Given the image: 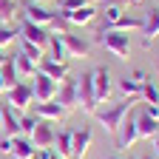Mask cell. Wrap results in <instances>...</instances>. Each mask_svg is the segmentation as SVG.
<instances>
[{
	"label": "cell",
	"instance_id": "obj_19",
	"mask_svg": "<svg viewBox=\"0 0 159 159\" xmlns=\"http://www.w3.org/2000/svg\"><path fill=\"white\" fill-rule=\"evenodd\" d=\"M11 66H14V71H17V80H31V77L37 74V63H34V60H29L23 51H17V54L11 57Z\"/></svg>",
	"mask_w": 159,
	"mask_h": 159
},
{
	"label": "cell",
	"instance_id": "obj_23",
	"mask_svg": "<svg viewBox=\"0 0 159 159\" xmlns=\"http://www.w3.org/2000/svg\"><path fill=\"white\" fill-rule=\"evenodd\" d=\"M46 54L51 60H60V63H68V54H66V46H63V37H60V31H51V40H48V48Z\"/></svg>",
	"mask_w": 159,
	"mask_h": 159
},
{
	"label": "cell",
	"instance_id": "obj_21",
	"mask_svg": "<svg viewBox=\"0 0 159 159\" xmlns=\"http://www.w3.org/2000/svg\"><path fill=\"white\" fill-rule=\"evenodd\" d=\"M0 108H3V125H0V131L6 136H23L20 134V116H14V108L11 105H0Z\"/></svg>",
	"mask_w": 159,
	"mask_h": 159
},
{
	"label": "cell",
	"instance_id": "obj_17",
	"mask_svg": "<svg viewBox=\"0 0 159 159\" xmlns=\"http://www.w3.org/2000/svg\"><path fill=\"white\" fill-rule=\"evenodd\" d=\"M142 34H145V37H142V46H145V48L159 37V6H153V9L142 17Z\"/></svg>",
	"mask_w": 159,
	"mask_h": 159
},
{
	"label": "cell",
	"instance_id": "obj_3",
	"mask_svg": "<svg viewBox=\"0 0 159 159\" xmlns=\"http://www.w3.org/2000/svg\"><path fill=\"white\" fill-rule=\"evenodd\" d=\"M23 20H29V23H34V26H46V29L60 26V14L48 11L43 3H34V0H29V3L23 6Z\"/></svg>",
	"mask_w": 159,
	"mask_h": 159
},
{
	"label": "cell",
	"instance_id": "obj_15",
	"mask_svg": "<svg viewBox=\"0 0 159 159\" xmlns=\"http://www.w3.org/2000/svg\"><path fill=\"white\" fill-rule=\"evenodd\" d=\"M34 111H37L34 116H37V119H46V122H60V119L68 114L63 105L57 102V99H48V102H37V105H34Z\"/></svg>",
	"mask_w": 159,
	"mask_h": 159
},
{
	"label": "cell",
	"instance_id": "obj_8",
	"mask_svg": "<svg viewBox=\"0 0 159 159\" xmlns=\"http://www.w3.org/2000/svg\"><path fill=\"white\" fill-rule=\"evenodd\" d=\"M57 88H60L57 80H51V77H46V74H40V71L31 77V94H34L37 102H48V99H54V97H57Z\"/></svg>",
	"mask_w": 159,
	"mask_h": 159
},
{
	"label": "cell",
	"instance_id": "obj_16",
	"mask_svg": "<svg viewBox=\"0 0 159 159\" xmlns=\"http://www.w3.org/2000/svg\"><path fill=\"white\" fill-rule=\"evenodd\" d=\"M37 71L40 74H46V77H51V80H63L66 74H68V63H60V60H51L48 54H43V60L37 63Z\"/></svg>",
	"mask_w": 159,
	"mask_h": 159
},
{
	"label": "cell",
	"instance_id": "obj_41",
	"mask_svg": "<svg viewBox=\"0 0 159 159\" xmlns=\"http://www.w3.org/2000/svg\"><path fill=\"white\" fill-rule=\"evenodd\" d=\"M0 125H3V108H0Z\"/></svg>",
	"mask_w": 159,
	"mask_h": 159
},
{
	"label": "cell",
	"instance_id": "obj_26",
	"mask_svg": "<svg viewBox=\"0 0 159 159\" xmlns=\"http://www.w3.org/2000/svg\"><path fill=\"white\" fill-rule=\"evenodd\" d=\"M116 88H119V94L122 97H136L139 99V91H142V83H139L136 77H122L116 83Z\"/></svg>",
	"mask_w": 159,
	"mask_h": 159
},
{
	"label": "cell",
	"instance_id": "obj_22",
	"mask_svg": "<svg viewBox=\"0 0 159 159\" xmlns=\"http://www.w3.org/2000/svg\"><path fill=\"white\" fill-rule=\"evenodd\" d=\"M71 139H74V128H63V131H57L54 151L63 156V159H71Z\"/></svg>",
	"mask_w": 159,
	"mask_h": 159
},
{
	"label": "cell",
	"instance_id": "obj_36",
	"mask_svg": "<svg viewBox=\"0 0 159 159\" xmlns=\"http://www.w3.org/2000/svg\"><path fill=\"white\" fill-rule=\"evenodd\" d=\"M6 91H9V88H6V83H3V74H0V97H3Z\"/></svg>",
	"mask_w": 159,
	"mask_h": 159
},
{
	"label": "cell",
	"instance_id": "obj_12",
	"mask_svg": "<svg viewBox=\"0 0 159 159\" xmlns=\"http://www.w3.org/2000/svg\"><path fill=\"white\" fill-rule=\"evenodd\" d=\"M31 145L37 148V151H46V148H54V139H57V131L51 128V122H46V119H40L37 122V128L31 131Z\"/></svg>",
	"mask_w": 159,
	"mask_h": 159
},
{
	"label": "cell",
	"instance_id": "obj_37",
	"mask_svg": "<svg viewBox=\"0 0 159 159\" xmlns=\"http://www.w3.org/2000/svg\"><path fill=\"white\" fill-rule=\"evenodd\" d=\"M6 60H9V54H6L3 48H0V66H3V63H6Z\"/></svg>",
	"mask_w": 159,
	"mask_h": 159
},
{
	"label": "cell",
	"instance_id": "obj_2",
	"mask_svg": "<svg viewBox=\"0 0 159 159\" xmlns=\"http://www.w3.org/2000/svg\"><path fill=\"white\" fill-rule=\"evenodd\" d=\"M99 43H102V48L111 51L116 60H128V54H131V40H128V34H122V31L102 29V31H99Z\"/></svg>",
	"mask_w": 159,
	"mask_h": 159
},
{
	"label": "cell",
	"instance_id": "obj_1",
	"mask_svg": "<svg viewBox=\"0 0 159 159\" xmlns=\"http://www.w3.org/2000/svg\"><path fill=\"white\" fill-rule=\"evenodd\" d=\"M136 102H139L136 97H119L116 102H111V105H105V108H97L91 116H94V119H97V122L102 125L108 134H116L119 125H122V119L128 116V111L136 108Z\"/></svg>",
	"mask_w": 159,
	"mask_h": 159
},
{
	"label": "cell",
	"instance_id": "obj_35",
	"mask_svg": "<svg viewBox=\"0 0 159 159\" xmlns=\"http://www.w3.org/2000/svg\"><path fill=\"white\" fill-rule=\"evenodd\" d=\"M151 145H153V153H156V156H159V134H156V136H153V139H151Z\"/></svg>",
	"mask_w": 159,
	"mask_h": 159
},
{
	"label": "cell",
	"instance_id": "obj_30",
	"mask_svg": "<svg viewBox=\"0 0 159 159\" xmlns=\"http://www.w3.org/2000/svg\"><path fill=\"white\" fill-rule=\"evenodd\" d=\"M0 74H3V83H6V88H11L14 83H20V80H17V71H14V66H11V57L6 60L3 66H0Z\"/></svg>",
	"mask_w": 159,
	"mask_h": 159
},
{
	"label": "cell",
	"instance_id": "obj_38",
	"mask_svg": "<svg viewBox=\"0 0 159 159\" xmlns=\"http://www.w3.org/2000/svg\"><path fill=\"white\" fill-rule=\"evenodd\" d=\"M83 3H88V6H97V3H102V0H83Z\"/></svg>",
	"mask_w": 159,
	"mask_h": 159
},
{
	"label": "cell",
	"instance_id": "obj_29",
	"mask_svg": "<svg viewBox=\"0 0 159 159\" xmlns=\"http://www.w3.org/2000/svg\"><path fill=\"white\" fill-rule=\"evenodd\" d=\"M17 37H20V34H17V29H14V26H6V23H0V48L11 46Z\"/></svg>",
	"mask_w": 159,
	"mask_h": 159
},
{
	"label": "cell",
	"instance_id": "obj_40",
	"mask_svg": "<svg viewBox=\"0 0 159 159\" xmlns=\"http://www.w3.org/2000/svg\"><path fill=\"white\" fill-rule=\"evenodd\" d=\"M134 3H142V0H128V6H134Z\"/></svg>",
	"mask_w": 159,
	"mask_h": 159
},
{
	"label": "cell",
	"instance_id": "obj_25",
	"mask_svg": "<svg viewBox=\"0 0 159 159\" xmlns=\"http://www.w3.org/2000/svg\"><path fill=\"white\" fill-rule=\"evenodd\" d=\"M111 31H142V17H131V14H122L116 20V23L111 26Z\"/></svg>",
	"mask_w": 159,
	"mask_h": 159
},
{
	"label": "cell",
	"instance_id": "obj_42",
	"mask_svg": "<svg viewBox=\"0 0 159 159\" xmlns=\"http://www.w3.org/2000/svg\"><path fill=\"white\" fill-rule=\"evenodd\" d=\"M105 159H122V156H105Z\"/></svg>",
	"mask_w": 159,
	"mask_h": 159
},
{
	"label": "cell",
	"instance_id": "obj_27",
	"mask_svg": "<svg viewBox=\"0 0 159 159\" xmlns=\"http://www.w3.org/2000/svg\"><path fill=\"white\" fill-rule=\"evenodd\" d=\"M99 14H102V29H111L116 20L125 14V9L122 6H105V11H99ZM102 29H99V31H102Z\"/></svg>",
	"mask_w": 159,
	"mask_h": 159
},
{
	"label": "cell",
	"instance_id": "obj_13",
	"mask_svg": "<svg viewBox=\"0 0 159 159\" xmlns=\"http://www.w3.org/2000/svg\"><path fill=\"white\" fill-rule=\"evenodd\" d=\"M91 142H94V131H91L88 125L74 128V139H71V159H85V153H88Z\"/></svg>",
	"mask_w": 159,
	"mask_h": 159
},
{
	"label": "cell",
	"instance_id": "obj_28",
	"mask_svg": "<svg viewBox=\"0 0 159 159\" xmlns=\"http://www.w3.org/2000/svg\"><path fill=\"white\" fill-rule=\"evenodd\" d=\"M17 14V0H0V23L11 26Z\"/></svg>",
	"mask_w": 159,
	"mask_h": 159
},
{
	"label": "cell",
	"instance_id": "obj_33",
	"mask_svg": "<svg viewBox=\"0 0 159 159\" xmlns=\"http://www.w3.org/2000/svg\"><path fill=\"white\" fill-rule=\"evenodd\" d=\"M11 142H14V136H3L0 139V153H11Z\"/></svg>",
	"mask_w": 159,
	"mask_h": 159
},
{
	"label": "cell",
	"instance_id": "obj_24",
	"mask_svg": "<svg viewBox=\"0 0 159 159\" xmlns=\"http://www.w3.org/2000/svg\"><path fill=\"white\" fill-rule=\"evenodd\" d=\"M139 102H145V105H159V88H156V83L145 74V80H142V91H139Z\"/></svg>",
	"mask_w": 159,
	"mask_h": 159
},
{
	"label": "cell",
	"instance_id": "obj_44",
	"mask_svg": "<svg viewBox=\"0 0 159 159\" xmlns=\"http://www.w3.org/2000/svg\"><path fill=\"white\" fill-rule=\"evenodd\" d=\"M142 159H148V156H142Z\"/></svg>",
	"mask_w": 159,
	"mask_h": 159
},
{
	"label": "cell",
	"instance_id": "obj_34",
	"mask_svg": "<svg viewBox=\"0 0 159 159\" xmlns=\"http://www.w3.org/2000/svg\"><path fill=\"white\" fill-rule=\"evenodd\" d=\"M142 111H145V114H151L153 119H159V105H145Z\"/></svg>",
	"mask_w": 159,
	"mask_h": 159
},
{
	"label": "cell",
	"instance_id": "obj_39",
	"mask_svg": "<svg viewBox=\"0 0 159 159\" xmlns=\"http://www.w3.org/2000/svg\"><path fill=\"white\" fill-rule=\"evenodd\" d=\"M48 159H63V156H60V153H57V151H54V153H51V156H48Z\"/></svg>",
	"mask_w": 159,
	"mask_h": 159
},
{
	"label": "cell",
	"instance_id": "obj_43",
	"mask_svg": "<svg viewBox=\"0 0 159 159\" xmlns=\"http://www.w3.org/2000/svg\"><path fill=\"white\" fill-rule=\"evenodd\" d=\"M34 3H46V0H34Z\"/></svg>",
	"mask_w": 159,
	"mask_h": 159
},
{
	"label": "cell",
	"instance_id": "obj_11",
	"mask_svg": "<svg viewBox=\"0 0 159 159\" xmlns=\"http://www.w3.org/2000/svg\"><path fill=\"white\" fill-rule=\"evenodd\" d=\"M54 99H57L66 111L77 108V77L66 74L63 80H60V88H57V97H54Z\"/></svg>",
	"mask_w": 159,
	"mask_h": 159
},
{
	"label": "cell",
	"instance_id": "obj_14",
	"mask_svg": "<svg viewBox=\"0 0 159 159\" xmlns=\"http://www.w3.org/2000/svg\"><path fill=\"white\" fill-rule=\"evenodd\" d=\"M60 17H63V20H68V23H74V26H91L94 20L99 17V9L85 3V6L71 9V11H60Z\"/></svg>",
	"mask_w": 159,
	"mask_h": 159
},
{
	"label": "cell",
	"instance_id": "obj_7",
	"mask_svg": "<svg viewBox=\"0 0 159 159\" xmlns=\"http://www.w3.org/2000/svg\"><path fill=\"white\" fill-rule=\"evenodd\" d=\"M116 136V148L125 151V148H134L139 142V131H136V114L128 111V116L122 119V125H119V131L114 134Z\"/></svg>",
	"mask_w": 159,
	"mask_h": 159
},
{
	"label": "cell",
	"instance_id": "obj_18",
	"mask_svg": "<svg viewBox=\"0 0 159 159\" xmlns=\"http://www.w3.org/2000/svg\"><path fill=\"white\" fill-rule=\"evenodd\" d=\"M136 131H139V139H151L159 134V119H153L151 114H145V111H139L136 114Z\"/></svg>",
	"mask_w": 159,
	"mask_h": 159
},
{
	"label": "cell",
	"instance_id": "obj_20",
	"mask_svg": "<svg viewBox=\"0 0 159 159\" xmlns=\"http://www.w3.org/2000/svg\"><path fill=\"white\" fill-rule=\"evenodd\" d=\"M37 148L31 145V139L29 136H14V142H11V159H34Z\"/></svg>",
	"mask_w": 159,
	"mask_h": 159
},
{
	"label": "cell",
	"instance_id": "obj_32",
	"mask_svg": "<svg viewBox=\"0 0 159 159\" xmlns=\"http://www.w3.org/2000/svg\"><path fill=\"white\" fill-rule=\"evenodd\" d=\"M20 51H23L29 60H34V63H40V60H43V48H37V46H31V43H23V40H20Z\"/></svg>",
	"mask_w": 159,
	"mask_h": 159
},
{
	"label": "cell",
	"instance_id": "obj_6",
	"mask_svg": "<svg viewBox=\"0 0 159 159\" xmlns=\"http://www.w3.org/2000/svg\"><path fill=\"white\" fill-rule=\"evenodd\" d=\"M34 102V94H31V83H14L6 91V105L17 108V111H29Z\"/></svg>",
	"mask_w": 159,
	"mask_h": 159
},
{
	"label": "cell",
	"instance_id": "obj_4",
	"mask_svg": "<svg viewBox=\"0 0 159 159\" xmlns=\"http://www.w3.org/2000/svg\"><path fill=\"white\" fill-rule=\"evenodd\" d=\"M77 108H83L85 114H94V111L99 108L97 94H94V80H91V71L77 77Z\"/></svg>",
	"mask_w": 159,
	"mask_h": 159
},
{
	"label": "cell",
	"instance_id": "obj_5",
	"mask_svg": "<svg viewBox=\"0 0 159 159\" xmlns=\"http://www.w3.org/2000/svg\"><path fill=\"white\" fill-rule=\"evenodd\" d=\"M17 40H23V43H31V46H37V48H48V40H51V29H46V26H34V23H29V20H23V26L17 29Z\"/></svg>",
	"mask_w": 159,
	"mask_h": 159
},
{
	"label": "cell",
	"instance_id": "obj_10",
	"mask_svg": "<svg viewBox=\"0 0 159 159\" xmlns=\"http://www.w3.org/2000/svg\"><path fill=\"white\" fill-rule=\"evenodd\" d=\"M60 37H63V46H66V54L68 60H83L91 54V43L85 37H80V34H68V31H60Z\"/></svg>",
	"mask_w": 159,
	"mask_h": 159
},
{
	"label": "cell",
	"instance_id": "obj_31",
	"mask_svg": "<svg viewBox=\"0 0 159 159\" xmlns=\"http://www.w3.org/2000/svg\"><path fill=\"white\" fill-rule=\"evenodd\" d=\"M37 122H40V119L34 114H23V116H20V134H23V136H31V131L37 128Z\"/></svg>",
	"mask_w": 159,
	"mask_h": 159
},
{
	"label": "cell",
	"instance_id": "obj_9",
	"mask_svg": "<svg viewBox=\"0 0 159 159\" xmlns=\"http://www.w3.org/2000/svg\"><path fill=\"white\" fill-rule=\"evenodd\" d=\"M91 80H94V94H97V102L102 105L105 99L111 97V91H114V83H111V71H108V66H97V68L91 71Z\"/></svg>",
	"mask_w": 159,
	"mask_h": 159
}]
</instances>
